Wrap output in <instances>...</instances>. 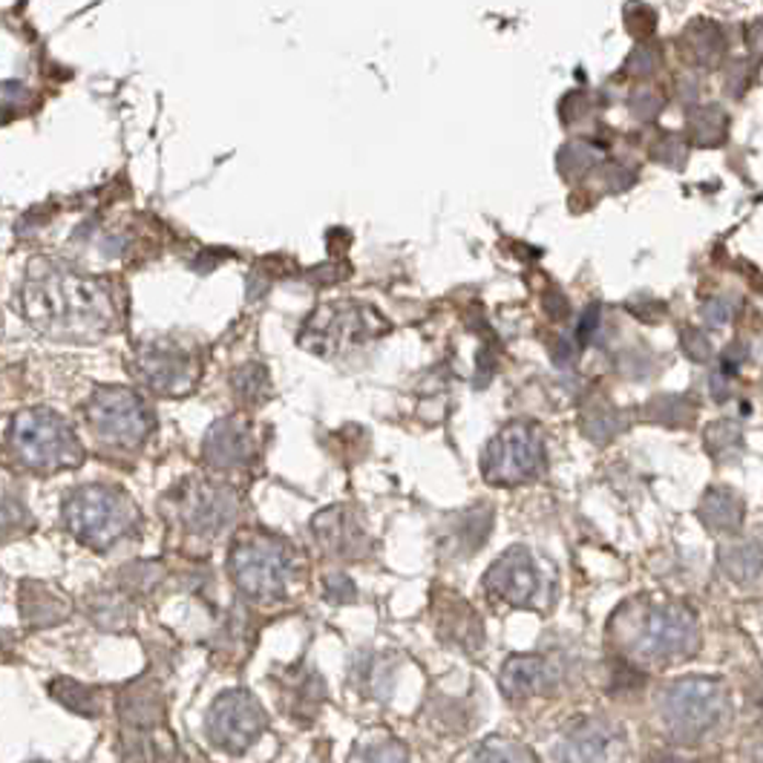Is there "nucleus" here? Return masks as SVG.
Segmentation results:
<instances>
[{"label": "nucleus", "mask_w": 763, "mask_h": 763, "mask_svg": "<svg viewBox=\"0 0 763 763\" xmlns=\"http://www.w3.org/2000/svg\"><path fill=\"white\" fill-rule=\"evenodd\" d=\"M18 309L55 340H95L118 329L113 286L55 263L32 265L18 288Z\"/></svg>", "instance_id": "nucleus-1"}, {"label": "nucleus", "mask_w": 763, "mask_h": 763, "mask_svg": "<svg viewBox=\"0 0 763 763\" xmlns=\"http://www.w3.org/2000/svg\"><path fill=\"white\" fill-rule=\"evenodd\" d=\"M614 640L637 663H677L701 646L697 619L680 605H625L614 619Z\"/></svg>", "instance_id": "nucleus-2"}, {"label": "nucleus", "mask_w": 763, "mask_h": 763, "mask_svg": "<svg viewBox=\"0 0 763 763\" xmlns=\"http://www.w3.org/2000/svg\"><path fill=\"white\" fill-rule=\"evenodd\" d=\"M61 513L67 531L93 550L113 548L139 525V508L118 487H76L64 499Z\"/></svg>", "instance_id": "nucleus-3"}, {"label": "nucleus", "mask_w": 763, "mask_h": 763, "mask_svg": "<svg viewBox=\"0 0 763 763\" xmlns=\"http://www.w3.org/2000/svg\"><path fill=\"white\" fill-rule=\"evenodd\" d=\"M9 447L18 462L35 472H58L76 467L84 458L76 432L53 409H24L12 418L9 426Z\"/></svg>", "instance_id": "nucleus-4"}, {"label": "nucleus", "mask_w": 763, "mask_h": 763, "mask_svg": "<svg viewBox=\"0 0 763 763\" xmlns=\"http://www.w3.org/2000/svg\"><path fill=\"white\" fill-rule=\"evenodd\" d=\"M292 568L288 545L269 533H239L228 550V571L239 591L251 600H280L286 594Z\"/></svg>", "instance_id": "nucleus-5"}, {"label": "nucleus", "mask_w": 763, "mask_h": 763, "mask_svg": "<svg viewBox=\"0 0 763 763\" xmlns=\"http://www.w3.org/2000/svg\"><path fill=\"white\" fill-rule=\"evenodd\" d=\"M726 711V692L717 680H677L663 694V717L669 732L680 740H701L709 734Z\"/></svg>", "instance_id": "nucleus-6"}, {"label": "nucleus", "mask_w": 763, "mask_h": 763, "mask_svg": "<svg viewBox=\"0 0 763 763\" xmlns=\"http://www.w3.org/2000/svg\"><path fill=\"white\" fill-rule=\"evenodd\" d=\"M87 421L101 439L118 447H136L153 430V415L139 395L124 386H101L87 403Z\"/></svg>", "instance_id": "nucleus-7"}, {"label": "nucleus", "mask_w": 763, "mask_h": 763, "mask_svg": "<svg viewBox=\"0 0 763 763\" xmlns=\"http://www.w3.org/2000/svg\"><path fill=\"white\" fill-rule=\"evenodd\" d=\"M265 726H269V715L254 694L234 688L214 701L208 720H205V732L216 749H223L228 755H242L263 738Z\"/></svg>", "instance_id": "nucleus-8"}, {"label": "nucleus", "mask_w": 763, "mask_h": 763, "mask_svg": "<svg viewBox=\"0 0 763 763\" xmlns=\"http://www.w3.org/2000/svg\"><path fill=\"white\" fill-rule=\"evenodd\" d=\"M133 372L153 392L185 395L200 380V361L173 340H153V343L139 346L133 357Z\"/></svg>", "instance_id": "nucleus-9"}, {"label": "nucleus", "mask_w": 763, "mask_h": 763, "mask_svg": "<svg viewBox=\"0 0 763 763\" xmlns=\"http://www.w3.org/2000/svg\"><path fill=\"white\" fill-rule=\"evenodd\" d=\"M545 467L539 435L527 426H510L490 441L485 453V478L490 485H522Z\"/></svg>", "instance_id": "nucleus-10"}, {"label": "nucleus", "mask_w": 763, "mask_h": 763, "mask_svg": "<svg viewBox=\"0 0 763 763\" xmlns=\"http://www.w3.org/2000/svg\"><path fill=\"white\" fill-rule=\"evenodd\" d=\"M173 499H176V513L182 525L200 536L223 533L234 522L239 508L231 487L202 481V478H191L182 487H176Z\"/></svg>", "instance_id": "nucleus-11"}, {"label": "nucleus", "mask_w": 763, "mask_h": 763, "mask_svg": "<svg viewBox=\"0 0 763 763\" xmlns=\"http://www.w3.org/2000/svg\"><path fill=\"white\" fill-rule=\"evenodd\" d=\"M485 591L490 600L504 605H531L539 594V571L531 550L510 548L485 573Z\"/></svg>", "instance_id": "nucleus-12"}, {"label": "nucleus", "mask_w": 763, "mask_h": 763, "mask_svg": "<svg viewBox=\"0 0 763 763\" xmlns=\"http://www.w3.org/2000/svg\"><path fill=\"white\" fill-rule=\"evenodd\" d=\"M623 738L614 726L585 720L565 734L556 749V763H619Z\"/></svg>", "instance_id": "nucleus-13"}, {"label": "nucleus", "mask_w": 763, "mask_h": 763, "mask_svg": "<svg viewBox=\"0 0 763 763\" xmlns=\"http://www.w3.org/2000/svg\"><path fill=\"white\" fill-rule=\"evenodd\" d=\"M205 462L214 470H237L246 467L254 455V432L246 418H223L205 435L202 447Z\"/></svg>", "instance_id": "nucleus-14"}, {"label": "nucleus", "mask_w": 763, "mask_h": 763, "mask_svg": "<svg viewBox=\"0 0 763 763\" xmlns=\"http://www.w3.org/2000/svg\"><path fill=\"white\" fill-rule=\"evenodd\" d=\"M311 527H315V536L323 545V550H329L334 556H357L363 550V545H366L355 516L343 508L323 510Z\"/></svg>", "instance_id": "nucleus-15"}, {"label": "nucleus", "mask_w": 763, "mask_h": 763, "mask_svg": "<svg viewBox=\"0 0 763 763\" xmlns=\"http://www.w3.org/2000/svg\"><path fill=\"white\" fill-rule=\"evenodd\" d=\"M18 614L30 628H49V625H58L61 619H67L70 614V605L61 600V596L49 591L47 585L41 582H24L21 591H18Z\"/></svg>", "instance_id": "nucleus-16"}, {"label": "nucleus", "mask_w": 763, "mask_h": 763, "mask_svg": "<svg viewBox=\"0 0 763 763\" xmlns=\"http://www.w3.org/2000/svg\"><path fill=\"white\" fill-rule=\"evenodd\" d=\"M548 677V665L542 657H510L501 669V688L508 697L525 701V697L542 692Z\"/></svg>", "instance_id": "nucleus-17"}, {"label": "nucleus", "mask_w": 763, "mask_h": 763, "mask_svg": "<svg viewBox=\"0 0 763 763\" xmlns=\"http://www.w3.org/2000/svg\"><path fill=\"white\" fill-rule=\"evenodd\" d=\"M118 709H122L124 724L145 732L150 726L162 724L164 701L162 694H159V688L150 686V683H133V686L122 694Z\"/></svg>", "instance_id": "nucleus-18"}, {"label": "nucleus", "mask_w": 763, "mask_h": 763, "mask_svg": "<svg viewBox=\"0 0 763 763\" xmlns=\"http://www.w3.org/2000/svg\"><path fill=\"white\" fill-rule=\"evenodd\" d=\"M49 694H53L55 701L61 703V706H67L70 711H76V715L81 717H99L101 711V697L95 688H87L81 686V683H76V680H67V677H58L49 683Z\"/></svg>", "instance_id": "nucleus-19"}, {"label": "nucleus", "mask_w": 763, "mask_h": 763, "mask_svg": "<svg viewBox=\"0 0 763 763\" xmlns=\"http://www.w3.org/2000/svg\"><path fill=\"white\" fill-rule=\"evenodd\" d=\"M90 614L104 631H124L133 619V608L118 594H99L90 600Z\"/></svg>", "instance_id": "nucleus-20"}, {"label": "nucleus", "mask_w": 763, "mask_h": 763, "mask_svg": "<svg viewBox=\"0 0 763 763\" xmlns=\"http://www.w3.org/2000/svg\"><path fill=\"white\" fill-rule=\"evenodd\" d=\"M234 392L242 403H263L271 392L269 372L260 366V363H246L234 372Z\"/></svg>", "instance_id": "nucleus-21"}, {"label": "nucleus", "mask_w": 763, "mask_h": 763, "mask_svg": "<svg viewBox=\"0 0 763 763\" xmlns=\"http://www.w3.org/2000/svg\"><path fill=\"white\" fill-rule=\"evenodd\" d=\"M35 527L30 510L15 499L0 501V539H15L21 533H30Z\"/></svg>", "instance_id": "nucleus-22"}, {"label": "nucleus", "mask_w": 763, "mask_h": 763, "mask_svg": "<svg viewBox=\"0 0 763 763\" xmlns=\"http://www.w3.org/2000/svg\"><path fill=\"white\" fill-rule=\"evenodd\" d=\"M118 579H122V585L127 588V591H133V594H147V591H153V588L159 585L162 568L156 562H133L124 568Z\"/></svg>", "instance_id": "nucleus-23"}, {"label": "nucleus", "mask_w": 763, "mask_h": 763, "mask_svg": "<svg viewBox=\"0 0 763 763\" xmlns=\"http://www.w3.org/2000/svg\"><path fill=\"white\" fill-rule=\"evenodd\" d=\"M355 763H407V749L398 740L372 743V747L357 749Z\"/></svg>", "instance_id": "nucleus-24"}, {"label": "nucleus", "mask_w": 763, "mask_h": 763, "mask_svg": "<svg viewBox=\"0 0 763 763\" xmlns=\"http://www.w3.org/2000/svg\"><path fill=\"white\" fill-rule=\"evenodd\" d=\"M470 763H525V761H522V755H519L513 747L501 743V740H493V743H485V747L478 749Z\"/></svg>", "instance_id": "nucleus-25"}, {"label": "nucleus", "mask_w": 763, "mask_h": 763, "mask_svg": "<svg viewBox=\"0 0 763 763\" xmlns=\"http://www.w3.org/2000/svg\"><path fill=\"white\" fill-rule=\"evenodd\" d=\"M326 596L332 602L352 600V596H355V588H352V582H349L346 577H332L326 582Z\"/></svg>", "instance_id": "nucleus-26"}, {"label": "nucleus", "mask_w": 763, "mask_h": 763, "mask_svg": "<svg viewBox=\"0 0 763 763\" xmlns=\"http://www.w3.org/2000/svg\"><path fill=\"white\" fill-rule=\"evenodd\" d=\"M12 642H15L12 640V634L0 628V660H7L9 651H12Z\"/></svg>", "instance_id": "nucleus-27"}, {"label": "nucleus", "mask_w": 763, "mask_h": 763, "mask_svg": "<svg viewBox=\"0 0 763 763\" xmlns=\"http://www.w3.org/2000/svg\"><path fill=\"white\" fill-rule=\"evenodd\" d=\"M32 763H44V761H32Z\"/></svg>", "instance_id": "nucleus-28"}]
</instances>
